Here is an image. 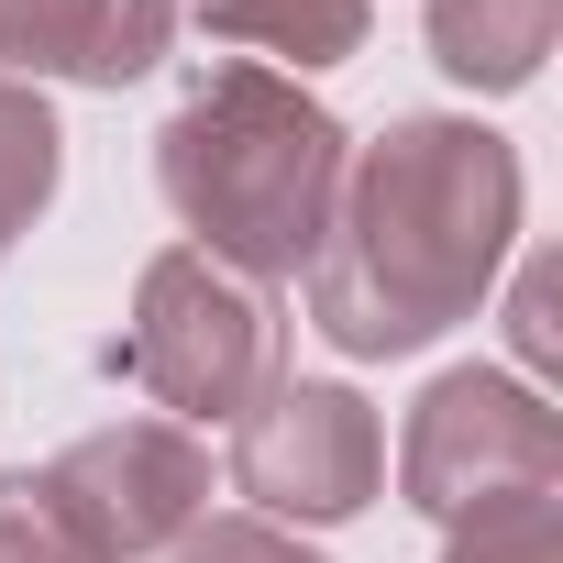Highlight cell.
Segmentation results:
<instances>
[{"instance_id": "cell-1", "label": "cell", "mask_w": 563, "mask_h": 563, "mask_svg": "<svg viewBox=\"0 0 563 563\" xmlns=\"http://www.w3.org/2000/svg\"><path fill=\"white\" fill-rule=\"evenodd\" d=\"M519 232V155L486 122H387V144L343 155L332 232L310 254V321L343 354H409L486 299Z\"/></svg>"}, {"instance_id": "cell-2", "label": "cell", "mask_w": 563, "mask_h": 563, "mask_svg": "<svg viewBox=\"0 0 563 563\" xmlns=\"http://www.w3.org/2000/svg\"><path fill=\"white\" fill-rule=\"evenodd\" d=\"M155 177H166V210L199 232V254L265 288V276H299L321 254V232H332L343 122L299 78L232 56L155 133Z\"/></svg>"}, {"instance_id": "cell-3", "label": "cell", "mask_w": 563, "mask_h": 563, "mask_svg": "<svg viewBox=\"0 0 563 563\" xmlns=\"http://www.w3.org/2000/svg\"><path fill=\"white\" fill-rule=\"evenodd\" d=\"M133 387L177 420H243L276 376H288V321L254 276L210 265L199 243H166L133 288V343H122Z\"/></svg>"}, {"instance_id": "cell-4", "label": "cell", "mask_w": 563, "mask_h": 563, "mask_svg": "<svg viewBox=\"0 0 563 563\" xmlns=\"http://www.w3.org/2000/svg\"><path fill=\"white\" fill-rule=\"evenodd\" d=\"M398 486H409V508H431L442 530H453V519H486V508H519V497H563V420H552L519 376L453 365V376L409 409Z\"/></svg>"}, {"instance_id": "cell-5", "label": "cell", "mask_w": 563, "mask_h": 563, "mask_svg": "<svg viewBox=\"0 0 563 563\" xmlns=\"http://www.w3.org/2000/svg\"><path fill=\"white\" fill-rule=\"evenodd\" d=\"M376 475H387V431L354 387L276 376L232 420V486L254 497V519H354Z\"/></svg>"}, {"instance_id": "cell-6", "label": "cell", "mask_w": 563, "mask_h": 563, "mask_svg": "<svg viewBox=\"0 0 563 563\" xmlns=\"http://www.w3.org/2000/svg\"><path fill=\"white\" fill-rule=\"evenodd\" d=\"M45 475H56V497H67V519L89 530L100 563L177 552V541L210 519V453H199L177 420H111V431L67 442Z\"/></svg>"}, {"instance_id": "cell-7", "label": "cell", "mask_w": 563, "mask_h": 563, "mask_svg": "<svg viewBox=\"0 0 563 563\" xmlns=\"http://www.w3.org/2000/svg\"><path fill=\"white\" fill-rule=\"evenodd\" d=\"M177 0H0V78H89L122 89L166 56Z\"/></svg>"}, {"instance_id": "cell-8", "label": "cell", "mask_w": 563, "mask_h": 563, "mask_svg": "<svg viewBox=\"0 0 563 563\" xmlns=\"http://www.w3.org/2000/svg\"><path fill=\"white\" fill-rule=\"evenodd\" d=\"M563 0H431V56L464 89H530L552 56Z\"/></svg>"}, {"instance_id": "cell-9", "label": "cell", "mask_w": 563, "mask_h": 563, "mask_svg": "<svg viewBox=\"0 0 563 563\" xmlns=\"http://www.w3.org/2000/svg\"><path fill=\"white\" fill-rule=\"evenodd\" d=\"M199 23L276 67H332L365 45V0H199Z\"/></svg>"}, {"instance_id": "cell-10", "label": "cell", "mask_w": 563, "mask_h": 563, "mask_svg": "<svg viewBox=\"0 0 563 563\" xmlns=\"http://www.w3.org/2000/svg\"><path fill=\"white\" fill-rule=\"evenodd\" d=\"M56 111H45V89H23V78H0V254H12L23 232H34V210L56 199Z\"/></svg>"}, {"instance_id": "cell-11", "label": "cell", "mask_w": 563, "mask_h": 563, "mask_svg": "<svg viewBox=\"0 0 563 563\" xmlns=\"http://www.w3.org/2000/svg\"><path fill=\"white\" fill-rule=\"evenodd\" d=\"M0 563H100L89 530L67 519L56 475H0Z\"/></svg>"}, {"instance_id": "cell-12", "label": "cell", "mask_w": 563, "mask_h": 563, "mask_svg": "<svg viewBox=\"0 0 563 563\" xmlns=\"http://www.w3.org/2000/svg\"><path fill=\"white\" fill-rule=\"evenodd\" d=\"M442 563H563V497H519V508L453 519V552Z\"/></svg>"}, {"instance_id": "cell-13", "label": "cell", "mask_w": 563, "mask_h": 563, "mask_svg": "<svg viewBox=\"0 0 563 563\" xmlns=\"http://www.w3.org/2000/svg\"><path fill=\"white\" fill-rule=\"evenodd\" d=\"M177 563H321L310 541H288L276 519H199L177 541Z\"/></svg>"}, {"instance_id": "cell-14", "label": "cell", "mask_w": 563, "mask_h": 563, "mask_svg": "<svg viewBox=\"0 0 563 563\" xmlns=\"http://www.w3.org/2000/svg\"><path fill=\"white\" fill-rule=\"evenodd\" d=\"M519 354H530V365H552V265H530V276H519Z\"/></svg>"}]
</instances>
